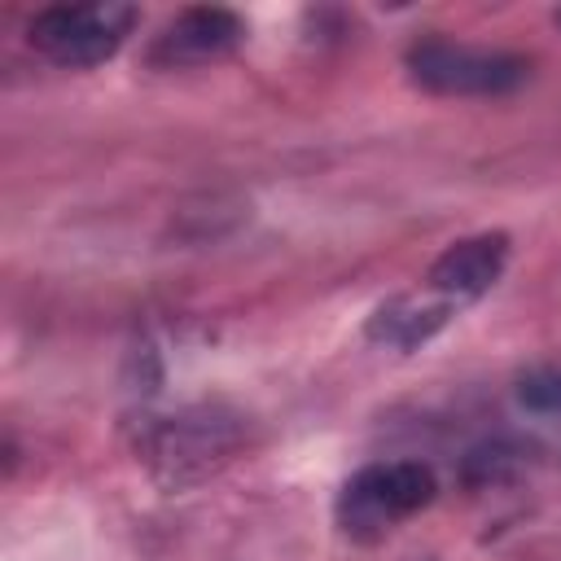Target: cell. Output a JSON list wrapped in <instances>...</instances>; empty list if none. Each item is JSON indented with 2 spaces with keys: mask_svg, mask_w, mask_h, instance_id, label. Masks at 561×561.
I'll list each match as a JSON object with an SVG mask.
<instances>
[{
  "mask_svg": "<svg viewBox=\"0 0 561 561\" xmlns=\"http://www.w3.org/2000/svg\"><path fill=\"white\" fill-rule=\"evenodd\" d=\"M408 79L434 96H504L530 79L522 53L460 44V39H416L403 57Z\"/></svg>",
  "mask_w": 561,
  "mask_h": 561,
  "instance_id": "3",
  "label": "cell"
},
{
  "mask_svg": "<svg viewBox=\"0 0 561 561\" xmlns=\"http://www.w3.org/2000/svg\"><path fill=\"white\" fill-rule=\"evenodd\" d=\"M438 495V478L421 460H377L355 469L333 504L337 530L355 543H377L386 539L399 522L421 513Z\"/></svg>",
  "mask_w": 561,
  "mask_h": 561,
  "instance_id": "1",
  "label": "cell"
},
{
  "mask_svg": "<svg viewBox=\"0 0 561 561\" xmlns=\"http://www.w3.org/2000/svg\"><path fill=\"white\" fill-rule=\"evenodd\" d=\"M557 26H561V9H557Z\"/></svg>",
  "mask_w": 561,
  "mask_h": 561,
  "instance_id": "9",
  "label": "cell"
},
{
  "mask_svg": "<svg viewBox=\"0 0 561 561\" xmlns=\"http://www.w3.org/2000/svg\"><path fill=\"white\" fill-rule=\"evenodd\" d=\"M508 232H473L451 241L425 272V289H434L438 298H447L451 307L478 302L508 267Z\"/></svg>",
  "mask_w": 561,
  "mask_h": 561,
  "instance_id": "6",
  "label": "cell"
},
{
  "mask_svg": "<svg viewBox=\"0 0 561 561\" xmlns=\"http://www.w3.org/2000/svg\"><path fill=\"white\" fill-rule=\"evenodd\" d=\"M136 26V9L118 0H92V4H53L39 9L26 26V44L66 70H88L110 61L123 39Z\"/></svg>",
  "mask_w": 561,
  "mask_h": 561,
  "instance_id": "4",
  "label": "cell"
},
{
  "mask_svg": "<svg viewBox=\"0 0 561 561\" xmlns=\"http://www.w3.org/2000/svg\"><path fill=\"white\" fill-rule=\"evenodd\" d=\"M451 311L456 307L447 298H438L434 289H425V294H394V298L373 307V316L364 320V337L386 346V351H403L408 355V351H421L425 342H434L447 329Z\"/></svg>",
  "mask_w": 561,
  "mask_h": 561,
  "instance_id": "7",
  "label": "cell"
},
{
  "mask_svg": "<svg viewBox=\"0 0 561 561\" xmlns=\"http://www.w3.org/2000/svg\"><path fill=\"white\" fill-rule=\"evenodd\" d=\"M245 39V22L241 13L224 9V4H193L184 13H175L149 44V61L153 66H206L228 57L237 44Z\"/></svg>",
  "mask_w": 561,
  "mask_h": 561,
  "instance_id": "5",
  "label": "cell"
},
{
  "mask_svg": "<svg viewBox=\"0 0 561 561\" xmlns=\"http://www.w3.org/2000/svg\"><path fill=\"white\" fill-rule=\"evenodd\" d=\"M517 403L535 416H561V368L539 364L517 377Z\"/></svg>",
  "mask_w": 561,
  "mask_h": 561,
  "instance_id": "8",
  "label": "cell"
},
{
  "mask_svg": "<svg viewBox=\"0 0 561 561\" xmlns=\"http://www.w3.org/2000/svg\"><path fill=\"white\" fill-rule=\"evenodd\" d=\"M237 447H241V416H232L224 408H210V403L184 408L175 416H162L140 438L145 465L171 486L206 478L210 469L232 460Z\"/></svg>",
  "mask_w": 561,
  "mask_h": 561,
  "instance_id": "2",
  "label": "cell"
}]
</instances>
